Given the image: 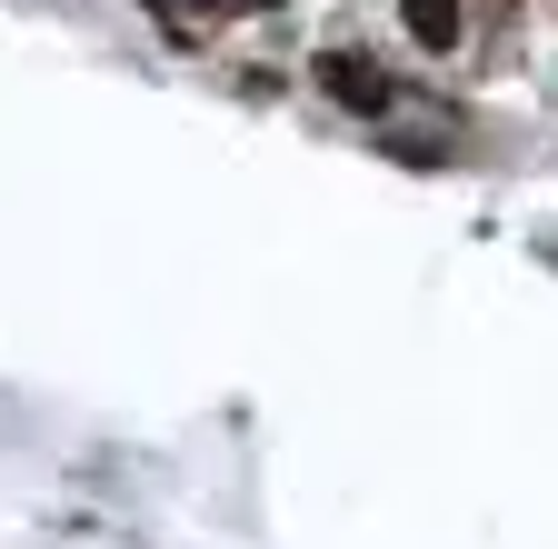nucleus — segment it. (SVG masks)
Returning a JSON list of instances; mask_svg holds the SVG:
<instances>
[{
  "instance_id": "obj_1",
  "label": "nucleus",
  "mask_w": 558,
  "mask_h": 549,
  "mask_svg": "<svg viewBox=\"0 0 558 549\" xmlns=\"http://www.w3.org/2000/svg\"><path fill=\"white\" fill-rule=\"evenodd\" d=\"M319 91H329L339 110H389V71H379V60H360V50H329V60H319Z\"/></svg>"
},
{
  "instance_id": "obj_2",
  "label": "nucleus",
  "mask_w": 558,
  "mask_h": 549,
  "mask_svg": "<svg viewBox=\"0 0 558 549\" xmlns=\"http://www.w3.org/2000/svg\"><path fill=\"white\" fill-rule=\"evenodd\" d=\"M399 21H409V40H418V50H449L469 11H459V0H399Z\"/></svg>"
},
{
  "instance_id": "obj_3",
  "label": "nucleus",
  "mask_w": 558,
  "mask_h": 549,
  "mask_svg": "<svg viewBox=\"0 0 558 549\" xmlns=\"http://www.w3.org/2000/svg\"><path fill=\"white\" fill-rule=\"evenodd\" d=\"M150 11H160V21H170V0H150Z\"/></svg>"
},
{
  "instance_id": "obj_4",
  "label": "nucleus",
  "mask_w": 558,
  "mask_h": 549,
  "mask_svg": "<svg viewBox=\"0 0 558 549\" xmlns=\"http://www.w3.org/2000/svg\"><path fill=\"white\" fill-rule=\"evenodd\" d=\"M199 11H209V0H199Z\"/></svg>"
}]
</instances>
